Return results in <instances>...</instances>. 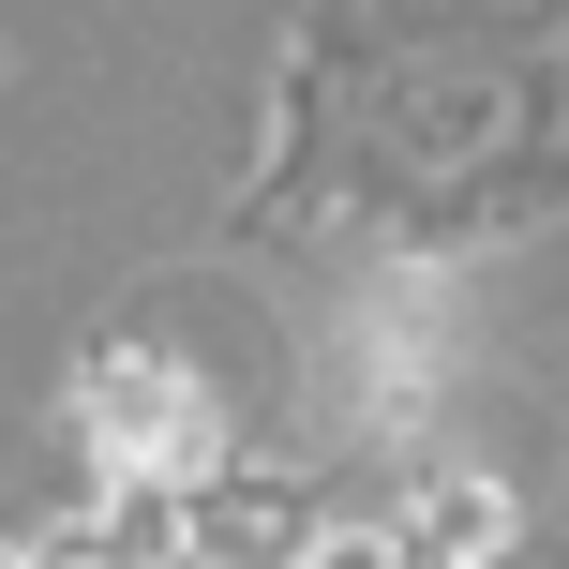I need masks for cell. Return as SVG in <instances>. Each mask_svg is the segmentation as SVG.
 Returning a JSON list of instances; mask_svg holds the SVG:
<instances>
[{
  "instance_id": "6da1fadb",
  "label": "cell",
  "mask_w": 569,
  "mask_h": 569,
  "mask_svg": "<svg viewBox=\"0 0 569 569\" xmlns=\"http://www.w3.org/2000/svg\"><path fill=\"white\" fill-rule=\"evenodd\" d=\"M90 435H106L136 480H180V465H210V390H180L166 360H106L90 375Z\"/></svg>"
},
{
  "instance_id": "7a4b0ae2",
  "label": "cell",
  "mask_w": 569,
  "mask_h": 569,
  "mask_svg": "<svg viewBox=\"0 0 569 569\" xmlns=\"http://www.w3.org/2000/svg\"><path fill=\"white\" fill-rule=\"evenodd\" d=\"M196 540H226V555H300V495L284 480H226L196 510Z\"/></svg>"
},
{
  "instance_id": "3957f363",
  "label": "cell",
  "mask_w": 569,
  "mask_h": 569,
  "mask_svg": "<svg viewBox=\"0 0 569 569\" xmlns=\"http://www.w3.org/2000/svg\"><path fill=\"white\" fill-rule=\"evenodd\" d=\"M495 540V495L480 480H465V495H435V510H420V555H480Z\"/></svg>"
},
{
  "instance_id": "277c9868",
  "label": "cell",
  "mask_w": 569,
  "mask_h": 569,
  "mask_svg": "<svg viewBox=\"0 0 569 569\" xmlns=\"http://www.w3.org/2000/svg\"><path fill=\"white\" fill-rule=\"evenodd\" d=\"M390 569H450V555H390Z\"/></svg>"
},
{
  "instance_id": "5b68a950",
  "label": "cell",
  "mask_w": 569,
  "mask_h": 569,
  "mask_svg": "<svg viewBox=\"0 0 569 569\" xmlns=\"http://www.w3.org/2000/svg\"><path fill=\"white\" fill-rule=\"evenodd\" d=\"M0 569H16V555H0Z\"/></svg>"
}]
</instances>
